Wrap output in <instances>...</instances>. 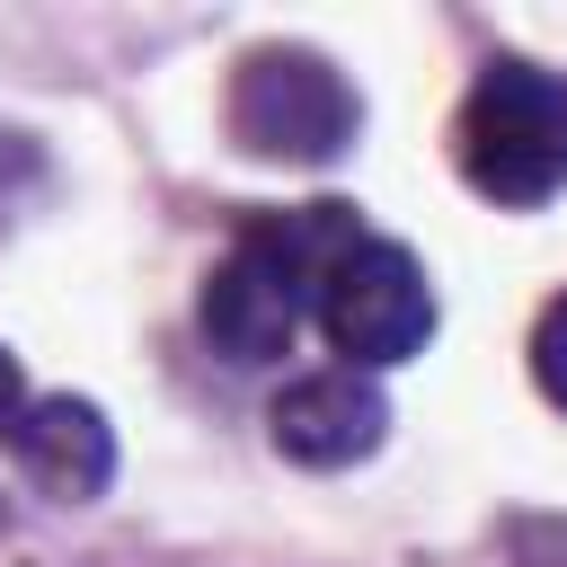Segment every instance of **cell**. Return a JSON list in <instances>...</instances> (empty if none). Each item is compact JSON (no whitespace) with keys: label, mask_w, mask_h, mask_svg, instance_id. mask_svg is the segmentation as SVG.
Segmentation results:
<instances>
[{"label":"cell","mask_w":567,"mask_h":567,"mask_svg":"<svg viewBox=\"0 0 567 567\" xmlns=\"http://www.w3.org/2000/svg\"><path fill=\"white\" fill-rule=\"evenodd\" d=\"M452 159L470 195L496 213H540L567 195V71H540L523 53H487L452 115Z\"/></svg>","instance_id":"obj_1"},{"label":"cell","mask_w":567,"mask_h":567,"mask_svg":"<svg viewBox=\"0 0 567 567\" xmlns=\"http://www.w3.org/2000/svg\"><path fill=\"white\" fill-rule=\"evenodd\" d=\"M532 381H540V399L567 416V292H549L540 319H532Z\"/></svg>","instance_id":"obj_8"},{"label":"cell","mask_w":567,"mask_h":567,"mask_svg":"<svg viewBox=\"0 0 567 567\" xmlns=\"http://www.w3.org/2000/svg\"><path fill=\"white\" fill-rule=\"evenodd\" d=\"M310 319H319V337H328V354L346 363V372H399V363H416L425 346H434V319H443V301H434V275H425V257L408 248V239H354L337 266H328V284H319V301H310Z\"/></svg>","instance_id":"obj_3"},{"label":"cell","mask_w":567,"mask_h":567,"mask_svg":"<svg viewBox=\"0 0 567 567\" xmlns=\"http://www.w3.org/2000/svg\"><path fill=\"white\" fill-rule=\"evenodd\" d=\"M44 177H53V168H44V142L18 133V124H0V239L27 221V204L44 195Z\"/></svg>","instance_id":"obj_7"},{"label":"cell","mask_w":567,"mask_h":567,"mask_svg":"<svg viewBox=\"0 0 567 567\" xmlns=\"http://www.w3.org/2000/svg\"><path fill=\"white\" fill-rule=\"evenodd\" d=\"M310 301H319V292L239 221V239L213 257V275H204V292H195V319H204V346H213L221 363L266 372V363H284V354L301 346Z\"/></svg>","instance_id":"obj_4"},{"label":"cell","mask_w":567,"mask_h":567,"mask_svg":"<svg viewBox=\"0 0 567 567\" xmlns=\"http://www.w3.org/2000/svg\"><path fill=\"white\" fill-rule=\"evenodd\" d=\"M266 443L292 461V470H354L390 443V399L372 372H346V363H319V372H292L266 408Z\"/></svg>","instance_id":"obj_5"},{"label":"cell","mask_w":567,"mask_h":567,"mask_svg":"<svg viewBox=\"0 0 567 567\" xmlns=\"http://www.w3.org/2000/svg\"><path fill=\"white\" fill-rule=\"evenodd\" d=\"M27 408H35V390H27V363L9 354V337H0V443L27 425Z\"/></svg>","instance_id":"obj_9"},{"label":"cell","mask_w":567,"mask_h":567,"mask_svg":"<svg viewBox=\"0 0 567 567\" xmlns=\"http://www.w3.org/2000/svg\"><path fill=\"white\" fill-rule=\"evenodd\" d=\"M9 452H18L53 496H71V505H89V496L115 487V425H106L97 399H71V390L35 399L27 425L9 434Z\"/></svg>","instance_id":"obj_6"},{"label":"cell","mask_w":567,"mask_h":567,"mask_svg":"<svg viewBox=\"0 0 567 567\" xmlns=\"http://www.w3.org/2000/svg\"><path fill=\"white\" fill-rule=\"evenodd\" d=\"M0 523H9V505H0Z\"/></svg>","instance_id":"obj_10"},{"label":"cell","mask_w":567,"mask_h":567,"mask_svg":"<svg viewBox=\"0 0 567 567\" xmlns=\"http://www.w3.org/2000/svg\"><path fill=\"white\" fill-rule=\"evenodd\" d=\"M221 124L248 159H284V168H328L354 151L363 133V97L354 80L310 53V44H257L239 53L230 71V97H221Z\"/></svg>","instance_id":"obj_2"}]
</instances>
